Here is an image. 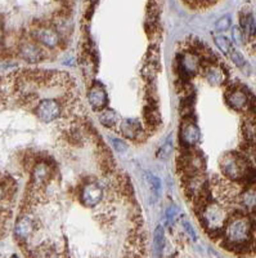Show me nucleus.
Here are the masks:
<instances>
[{
  "label": "nucleus",
  "instance_id": "obj_1",
  "mask_svg": "<svg viewBox=\"0 0 256 258\" xmlns=\"http://www.w3.org/2000/svg\"><path fill=\"white\" fill-rule=\"evenodd\" d=\"M253 222L249 217L237 214L227 220L224 226V236L227 240L228 247L232 249H238L247 245L253 236Z\"/></svg>",
  "mask_w": 256,
  "mask_h": 258
},
{
  "label": "nucleus",
  "instance_id": "obj_2",
  "mask_svg": "<svg viewBox=\"0 0 256 258\" xmlns=\"http://www.w3.org/2000/svg\"><path fill=\"white\" fill-rule=\"evenodd\" d=\"M222 170L225 177L231 180H242L249 173L250 166L247 158L243 155L231 152V154L224 155L220 163Z\"/></svg>",
  "mask_w": 256,
  "mask_h": 258
},
{
  "label": "nucleus",
  "instance_id": "obj_3",
  "mask_svg": "<svg viewBox=\"0 0 256 258\" xmlns=\"http://www.w3.org/2000/svg\"><path fill=\"white\" fill-rule=\"evenodd\" d=\"M36 115L41 122H53V120H55L61 115V105H59L58 101L51 100V98L43 100L37 105Z\"/></svg>",
  "mask_w": 256,
  "mask_h": 258
},
{
  "label": "nucleus",
  "instance_id": "obj_4",
  "mask_svg": "<svg viewBox=\"0 0 256 258\" xmlns=\"http://www.w3.org/2000/svg\"><path fill=\"white\" fill-rule=\"evenodd\" d=\"M102 198L103 190L101 184L97 182H89L81 190V200H83L84 205L89 206V208H94L95 205H98Z\"/></svg>",
  "mask_w": 256,
  "mask_h": 258
},
{
  "label": "nucleus",
  "instance_id": "obj_5",
  "mask_svg": "<svg viewBox=\"0 0 256 258\" xmlns=\"http://www.w3.org/2000/svg\"><path fill=\"white\" fill-rule=\"evenodd\" d=\"M228 105L237 111H243L249 109L250 100L247 93L241 88H233L227 93Z\"/></svg>",
  "mask_w": 256,
  "mask_h": 258
},
{
  "label": "nucleus",
  "instance_id": "obj_6",
  "mask_svg": "<svg viewBox=\"0 0 256 258\" xmlns=\"http://www.w3.org/2000/svg\"><path fill=\"white\" fill-rule=\"evenodd\" d=\"M88 100L94 110L104 109L108 103V97H107L106 89L103 88V85L98 84V83L92 85V88L89 89L88 92Z\"/></svg>",
  "mask_w": 256,
  "mask_h": 258
},
{
  "label": "nucleus",
  "instance_id": "obj_7",
  "mask_svg": "<svg viewBox=\"0 0 256 258\" xmlns=\"http://www.w3.org/2000/svg\"><path fill=\"white\" fill-rule=\"evenodd\" d=\"M34 37L37 41H40L41 44H44L48 48H54L59 43L58 34L51 27H40V29L35 30Z\"/></svg>",
  "mask_w": 256,
  "mask_h": 258
},
{
  "label": "nucleus",
  "instance_id": "obj_8",
  "mask_svg": "<svg viewBox=\"0 0 256 258\" xmlns=\"http://www.w3.org/2000/svg\"><path fill=\"white\" fill-rule=\"evenodd\" d=\"M19 52H21V55H22L23 58L30 63L40 62L43 57H44L43 51L36 44H33V43H25V44H22Z\"/></svg>",
  "mask_w": 256,
  "mask_h": 258
},
{
  "label": "nucleus",
  "instance_id": "obj_9",
  "mask_svg": "<svg viewBox=\"0 0 256 258\" xmlns=\"http://www.w3.org/2000/svg\"><path fill=\"white\" fill-rule=\"evenodd\" d=\"M200 129L196 127V124L193 123H187L184 124L183 129H182V142L184 144V146H194L200 141Z\"/></svg>",
  "mask_w": 256,
  "mask_h": 258
},
{
  "label": "nucleus",
  "instance_id": "obj_10",
  "mask_svg": "<svg viewBox=\"0 0 256 258\" xmlns=\"http://www.w3.org/2000/svg\"><path fill=\"white\" fill-rule=\"evenodd\" d=\"M120 130L122 136H125L126 138L136 140L137 137L140 136L142 127H140V122L138 119H124L120 124Z\"/></svg>",
  "mask_w": 256,
  "mask_h": 258
},
{
  "label": "nucleus",
  "instance_id": "obj_11",
  "mask_svg": "<svg viewBox=\"0 0 256 258\" xmlns=\"http://www.w3.org/2000/svg\"><path fill=\"white\" fill-rule=\"evenodd\" d=\"M34 232V222L31 218L22 217L19 218L15 227V234L17 236V239L26 240L29 239L31 234Z\"/></svg>",
  "mask_w": 256,
  "mask_h": 258
},
{
  "label": "nucleus",
  "instance_id": "obj_12",
  "mask_svg": "<svg viewBox=\"0 0 256 258\" xmlns=\"http://www.w3.org/2000/svg\"><path fill=\"white\" fill-rule=\"evenodd\" d=\"M51 170L49 166L45 163H39L35 166L33 172V184L35 187H40L44 184H47L48 178H49Z\"/></svg>",
  "mask_w": 256,
  "mask_h": 258
},
{
  "label": "nucleus",
  "instance_id": "obj_13",
  "mask_svg": "<svg viewBox=\"0 0 256 258\" xmlns=\"http://www.w3.org/2000/svg\"><path fill=\"white\" fill-rule=\"evenodd\" d=\"M239 202L243 208L247 210H256V186H250L242 192Z\"/></svg>",
  "mask_w": 256,
  "mask_h": 258
},
{
  "label": "nucleus",
  "instance_id": "obj_14",
  "mask_svg": "<svg viewBox=\"0 0 256 258\" xmlns=\"http://www.w3.org/2000/svg\"><path fill=\"white\" fill-rule=\"evenodd\" d=\"M205 76L206 79L209 80L210 84L214 85L223 84L224 79H225V75H224L223 70H222L219 66H215V65H210V66L206 67Z\"/></svg>",
  "mask_w": 256,
  "mask_h": 258
},
{
  "label": "nucleus",
  "instance_id": "obj_15",
  "mask_svg": "<svg viewBox=\"0 0 256 258\" xmlns=\"http://www.w3.org/2000/svg\"><path fill=\"white\" fill-rule=\"evenodd\" d=\"M99 122L102 123L104 127H114L119 122V116L114 110L104 107L99 112Z\"/></svg>",
  "mask_w": 256,
  "mask_h": 258
},
{
  "label": "nucleus",
  "instance_id": "obj_16",
  "mask_svg": "<svg viewBox=\"0 0 256 258\" xmlns=\"http://www.w3.org/2000/svg\"><path fill=\"white\" fill-rule=\"evenodd\" d=\"M165 247V232L162 226H157V229L154 230V255L160 257L162 255V251H164Z\"/></svg>",
  "mask_w": 256,
  "mask_h": 258
},
{
  "label": "nucleus",
  "instance_id": "obj_17",
  "mask_svg": "<svg viewBox=\"0 0 256 258\" xmlns=\"http://www.w3.org/2000/svg\"><path fill=\"white\" fill-rule=\"evenodd\" d=\"M243 134H245L246 140L251 142V144H255L256 142V122L254 120H247V122L243 124Z\"/></svg>",
  "mask_w": 256,
  "mask_h": 258
},
{
  "label": "nucleus",
  "instance_id": "obj_18",
  "mask_svg": "<svg viewBox=\"0 0 256 258\" xmlns=\"http://www.w3.org/2000/svg\"><path fill=\"white\" fill-rule=\"evenodd\" d=\"M214 41H215L216 47L220 49V51L223 52L224 55H227V53H229V51L232 49V43L231 40L228 39V37H223V35H216L215 37H214Z\"/></svg>",
  "mask_w": 256,
  "mask_h": 258
},
{
  "label": "nucleus",
  "instance_id": "obj_19",
  "mask_svg": "<svg viewBox=\"0 0 256 258\" xmlns=\"http://www.w3.org/2000/svg\"><path fill=\"white\" fill-rule=\"evenodd\" d=\"M242 25H243L245 33L247 35H255V19L253 18V16L249 15L247 17H245Z\"/></svg>",
  "mask_w": 256,
  "mask_h": 258
},
{
  "label": "nucleus",
  "instance_id": "obj_20",
  "mask_svg": "<svg viewBox=\"0 0 256 258\" xmlns=\"http://www.w3.org/2000/svg\"><path fill=\"white\" fill-rule=\"evenodd\" d=\"M232 25L231 16H223L222 18H219L215 23V29L218 31H227Z\"/></svg>",
  "mask_w": 256,
  "mask_h": 258
},
{
  "label": "nucleus",
  "instance_id": "obj_21",
  "mask_svg": "<svg viewBox=\"0 0 256 258\" xmlns=\"http://www.w3.org/2000/svg\"><path fill=\"white\" fill-rule=\"evenodd\" d=\"M229 53H231V59L233 61V63L236 65V66H238V67L245 66L246 59L243 58V55H242L239 52L236 51V49H231V51H229Z\"/></svg>",
  "mask_w": 256,
  "mask_h": 258
},
{
  "label": "nucleus",
  "instance_id": "obj_22",
  "mask_svg": "<svg viewBox=\"0 0 256 258\" xmlns=\"http://www.w3.org/2000/svg\"><path fill=\"white\" fill-rule=\"evenodd\" d=\"M171 151H172V142L171 140H168L164 144V146H161L157 156L160 159H168L169 156H170V154H171Z\"/></svg>",
  "mask_w": 256,
  "mask_h": 258
},
{
  "label": "nucleus",
  "instance_id": "obj_23",
  "mask_svg": "<svg viewBox=\"0 0 256 258\" xmlns=\"http://www.w3.org/2000/svg\"><path fill=\"white\" fill-rule=\"evenodd\" d=\"M180 223H182V227L184 229V231L188 234V235L192 238L193 240L197 239V235H196V231L193 230V227H192V223H190L189 221H188V218L187 217H183L182 218V221H180Z\"/></svg>",
  "mask_w": 256,
  "mask_h": 258
},
{
  "label": "nucleus",
  "instance_id": "obj_24",
  "mask_svg": "<svg viewBox=\"0 0 256 258\" xmlns=\"http://www.w3.org/2000/svg\"><path fill=\"white\" fill-rule=\"evenodd\" d=\"M148 181H150L151 187H152L154 194L160 195V192H161V181L158 180L156 176H154V174H148Z\"/></svg>",
  "mask_w": 256,
  "mask_h": 258
},
{
  "label": "nucleus",
  "instance_id": "obj_25",
  "mask_svg": "<svg viewBox=\"0 0 256 258\" xmlns=\"http://www.w3.org/2000/svg\"><path fill=\"white\" fill-rule=\"evenodd\" d=\"M111 142H112V146L115 147V150H117L119 152H124L128 150V146H126V144H125L124 141L120 140V138H112L111 140Z\"/></svg>",
  "mask_w": 256,
  "mask_h": 258
},
{
  "label": "nucleus",
  "instance_id": "obj_26",
  "mask_svg": "<svg viewBox=\"0 0 256 258\" xmlns=\"http://www.w3.org/2000/svg\"><path fill=\"white\" fill-rule=\"evenodd\" d=\"M232 37H233V41L236 44H242L243 43V33L241 31L239 27H233V33H232Z\"/></svg>",
  "mask_w": 256,
  "mask_h": 258
},
{
  "label": "nucleus",
  "instance_id": "obj_27",
  "mask_svg": "<svg viewBox=\"0 0 256 258\" xmlns=\"http://www.w3.org/2000/svg\"><path fill=\"white\" fill-rule=\"evenodd\" d=\"M176 213H178V209H176V206H170L168 209V212H166V217H168V220H172V218L175 217Z\"/></svg>",
  "mask_w": 256,
  "mask_h": 258
},
{
  "label": "nucleus",
  "instance_id": "obj_28",
  "mask_svg": "<svg viewBox=\"0 0 256 258\" xmlns=\"http://www.w3.org/2000/svg\"><path fill=\"white\" fill-rule=\"evenodd\" d=\"M4 195H5V192H4L3 186H1V184H0V202H1V200L4 199Z\"/></svg>",
  "mask_w": 256,
  "mask_h": 258
},
{
  "label": "nucleus",
  "instance_id": "obj_29",
  "mask_svg": "<svg viewBox=\"0 0 256 258\" xmlns=\"http://www.w3.org/2000/svg\"><path fill=\"white\" fill-rule=\"evenodd\" d=\"M255 35H256V21H255Z\"/></svg>",
  "mask_w": 256,
  "mask_h": 258
}]
</instances>
